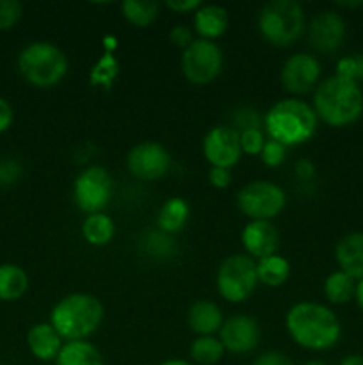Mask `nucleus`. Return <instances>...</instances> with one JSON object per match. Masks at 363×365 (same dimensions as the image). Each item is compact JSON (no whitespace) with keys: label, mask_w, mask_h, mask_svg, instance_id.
<instances>
[{"label":"nucleus","mask_w":363,"mask_h":365,"mask_svg":"<svg viewBox=\"0 0 363 365\" xmlns=\"http://www.w3.org/2000/svg\"><path fill=\"white\" fill-rule=\"evenodd\" d=\"M216 285L219 296L226 302L242 303L249 299L258 287L256 260L244 253L226 257L217 269Z\"/></svg>","instance_id":"obj_7"},{"label":"nucleus","mask_w":363,"mask_h":365,"mask_svg":"<svg viewBox=\"0 0 363 365\" xmlns=\"http://www.w3.org/2000/svg\"><path fill=\"white\" fill-rule=\"evenodd\" d=\"M313 110L330 127H347L362 118L363 89L349 78L327 77L313 93Z\"/></svg>","instance_id":"obj_2"},{"label":"nucleus","mask_w":363,"mask_h":365,"mask_svg":"<svg viewBox=\"0 0 363 365\" xmlns=\"http://www.w3.org/2000/svg\"><path fill=\"white\" fill-rule=\"evenodd\" d=\"M82 237L93 246H105L114 237V221L107 214H89L82 223Z\"/></svg>","instance_id":"obj_26"},{"label":"nucleus","mask_w":363,"mask_h":365,"mask_svg":"<svg viewBox=\"0 0 363 365\" xmlns=\"http://www.w3.org/2000/svg\"><path fill=\"white\" fill-rule=\"evenodd\" d=\"M295 177L299 178L301 182H310L313 180L315 177V164L312 163L310 159H299L295 163Z\"/></svg>","instance_id":"obj_42"},{"label":"nucleus","mask_w":363,"mask_h":365,"mask_svg":"<svg viewBox=\"0 0 363 365\" xmlns=\"http://www.w3.org/2000/svg\"><path fill=\"white\" fill-rule=\"evenodd\" d=\"M338 365H363V356L362 355H349L345 356Z\"/></svg>","instance_id":"obj_44"},{"label":"nucleus","mask_w":363,"mask_h":365,"mask_svg":"<svg viewBox=\"0 0 363 365\" xmlns=\"http://www.w3.org/2000/svg\"><path fill=\"white\" fill-rule=\"evenodd\" d=\"M142 250L148 253L149 257L159 260H166L171 259L174 255V239L173 235L164 234L162 230H152L148 234H144L141 241Z\"/></svg>","instance_id":"obj_29"},{"label":"nucleus","mask_w":363,"mask_h":365,"mask_svg":"<svg viewBox=\"0 0 363 365\" xmlns=\"http://www.w3.org/2000/svg\"><path fill=\"white\" fill-rule=\"evenodd\" d=\"M194 29L199 39L214 41L221 38L228 29V11L217 4H205L194 13Z\"/></svg>","instance_id":"obj_20"},{"label":"nucleus","mask_w":363,"mask_h":365,"mask_svg":"<svg viewBox=\"0 0 363 365\" xmlns=\"http://www.w3.org/2000/svg\"><path fill=\"white\" fill-rule=\"evenodd\" d=\"M56 365H103V356L89 341H70L60 348Z\"/></svg>","instance_id":"obj_22"},{"label":"nucleus","mask_w":363,"mask_h":365,"mask_svg":"<svg viewBox=\"0 0 363 365\" xmlns=\"http://www.w3.org/2000/svg\"><path fill=\"white\" fill-rule=\"evenodd\" d=\"M187 323L191 330L199 337H209V335L219 334L224 317L216 303L209 302V299H199V302L192 303L189 309Z\"/></svg>","instance_id":"obj_19"},{"label":"nucleus","mask_w":363,"mask_h":365,"mask_svg":"<svg viewBox=\"0 0 363 365\" xmlns=\"http://www.w3.org/2000/svg\"><path fill=\"white\" fill-rule=\"evenodd\" d=\"M21 166L14 159L0 160V185H13L20 180Z\"/></svg>","instance_id":"obj_36"},{"label":"nucleus","mask_w":363,"mask_h":365,"mask_svg":"<svg viewBox=\"0 0 363 365\" xmlns=\"http://www.w3.org/2000/svg\"><path fill=\"white\" fill-rule=\"evenodd\" d=\"M347 25L342 14L337 11H319L310 20L308 25V41L317 52L333 53L344 45Z\"/></svg>","instance_id":"obj_14"},{"label":"nucleus","mask_w":363,"mask_h":365,"mask_svg":"<svg viewBox=\"0 0 363 365\" xmlns=\"http://www.w3.org/2000/svg\"><path fill=\"white\" fill-rule=\"evenodd\" d=\"M224 356V348L221 341L214 335L198 337L191 344V359L199 365H216Z\"/></svg>","instance_id":"obj_28"},{"label":"nucleus","mask_w":363,"mask_h":365,"mask_svg":"<svg viewBox=\"0 0 363 365\" xmlns=\"http://www.w3.org/2000/svg\"><path fill=\"white\" fill-rule=\"evenodd\" d=\"M189 214H191L189 203L180 196H173L160 207L159 214H157V228L162 230L164 234H178V232L184 230Z\"/></svg>","instance_id":"obj_21"},{"label":"nucleus","mask_w":363,"mask_h":365,"mask_svg":"<svg viewBox=\"0 0 363 365\" xmlns=\"http://www.w3.org/2000/svg\"><path fill=\"white\" fill-rule=\"evenodd\" d=\"M320 63L312 53L298 52L288 57L281 66L280 81L287 93L295 96L306 95L319 86Z\"/></svg>","instance_id":"obj_12"},{"label":"nucleus","mask_w":363,"mask_h":365,"mask_svg":"<svg viewBox=\"0 0 363 365\" xmlns=\"http://www.w3.org/2000/svg\"><path fill=\"white\" fill-rule=\"evenodd\" d=\"M322 291L330 303H333V305H345L351 299H354L356 280L349 277L347 273H344V271H333L324 280Z\"/></svg>","instance_id":"obj_25"},{"label":"nucleus","mask_w":363,"mask_h":365,"mask_svg":"<svg viewBox=\"0 0 363 365\" xmlns=\"http://www.w3.org/2000/svg\"><path fill=\"white\" fill-rule=\"evenodd\" d=\"M340 6H344V7H359V6H363V2H340Z\"/></svg>","instance_id":"obj_46"},{"label":"nucleus","mask_w":363,"mask_h":365,"mask_svg":"<svg viewBox=\"0 0 363 365\" xmlns=\"http://www.w3.org/2000/svg\"><path fill=\"white\" fill-rule=\"evenodd\" d=\"M253 365H294V362L281 351H267L256 356Z\"/></svg>","instance_id":"obj_39"},{"label":"nucleus","mask_w":363,"mask_h":365,"mask_svg":"<svg viewBox=\"0 0 363 365\" xmlns=\"http://www.w3.org/2000/svg\"><path fill=\"white\" fill-rule=\"evenodd\" d=\"M14 121V109L4 96H0V134L7 132Z\"/></svg>","instance_id":"obj_40"},{"label":"nucleus","mask_w":363,"mask_h":365,"mask_svg":"<svg viewBox=\"0 0 363 365\" xmlns=\"http://www.w3.org/2000/svg\"><path fill=\"white\" fill-rule=\"evenodd\" d=\"M319 125L315 110L299 98H283L274 103L263 116V128L269 139L283 146H294L313 138Z\"/></svg>","instance_id":"obj_4"},{"label":"nucleus","mask_w":363,"mask_h":365,"mask_svg":"<svg viewBox=\"0 0 363 365\" xmlns=\"http://www.w3.org/2000/svg\"><path fill=\"white\" fill-rule=\"evenodd\" d=\"M292 341L310 351H326L338 344L342 324L330 307L315 302H299L285 316Z\"/></svg>","instance_id":"obj_1"},{"label":"nucleus","mask_w":363,"mask_h":365,"mask_svg":"<svg viewBox=\"0 0 363 365\" xmlns=\"http://www.w3.org/2000/svg\"><path fill=\"white\" fill-rule=\"evenodd\" d=\"M127 168L139 180H159L171 168L169 152L160 143L142 141L128 152Z\"/></svg>","instance_id":"obj_11"},{"label":"nucleus","mask_w":363,"mask_h":365,"mask_svg":"<svg viewBox=\"0 0 363 365\" xmlns=\"http://www.w3.org/2000/svg\"><path fill=\"white\" fill-rule=\"evenodd\" d=\"M302 365H327V364L322 362V360H308V362H305Z\"/></svg>","instance_id":"obj_47"},{"label":"nucleus","mask_w":363,"mask_h":365,"mask_svg":"<svg viewBox=\"0 0 363 365\" xmlns=\"http://www.w3.org/2000/svg\"><path fill=\"white\" fill-rule=\"evenodd\" d=\"M203 155L210 168L231 170L242 157L238 132L230 125H216L210 128L203 139Z\"/></svg>","instance_id":"obj_13"},{"label":"nucleus","mask_w":363,"mask_h":365,"mask_svg":"<svg viewBox=\"0 0 363 365\" xmlns=\"http://www.w3.org/2000/svg\"><path fill=\"white\" fill-rule=\"evenodd\" d=\"M209 182L216 189H226L231 184V171L224 168H210L209 170Z\"/></svg>","instance_id":"obj_38"},{"label":"nucleus","mask_w":363,"mask_h":365,"mask_svg":"<svg viewBox=\"0 0 363 365\" xmlns=\"http://www.w3.org/2000/svg\"><path fill=\"white\" fill-rule=\"evenodd\" d=\"M160 6L159 2H139V0H125L121 2V13L130 21L132 25L139 29H144L152 25L159 16Z\"/></svg>","instance_id":"obj_27"},{"label":"nucleus","mask_w":363,"mask_h":365,"mask_svg":"<svg viewBox=\"0 0 363 365\" xmlns=\"http://www.w3.org/2000/svg\"><path fill=\"white\" fill-rule=\"evenodd\" d=\"M356 305L359 307V310H363V278L356 282V292H354Z\"/></svg>","instance_id":"obj_43"},{"label":"nucleus","mask_w":363,"mask_h":365,"mask_svg":"<svg viewBox=\"0 0 363 365\" xmlns=\"http://www.w3.org/2000/svg\"><path fill=\"white\" fill-rule=\"evenodd\" d=\"M306 27L305 9L295 0H273L258 14V31L273 46H288Z\"/></svg>","instance_id":"obj_6"},{"label":"nucleus","mask_w":363,"mask_h":365,"mask_svg":"<svg viewBox=\"0 0 363 365\" xmlns=\"http://www.w3.org/2000/svg\"><path fill=\"white\" fill-rule=\"evenodd\" d=\"M160 365H194L191 362H187V360H180V359H173V360H166V362H162Z\"/></svg>","instance_id":"obj_45"},{"label":"nucleus","mask_w":363,"mask_h":365,"mask_svg":"<svg viewBox=\"0 0 363 365\" xmlns=\"http://www.w3.org/2000/svg\"><path fill=\"white\" fill-rule=\"evenodd\" d=\"M340 271L347 273L356 282L363 278V232H352L344 235L335 248Z\"/></svg>","instance_id":"obj_18"},{"label":"nucleus","mask_w":363,"mask_h":365,"mask_svg":"<svg viewBox=\"0 0 363 365\" xmlns=\"http://www.w3.org/2000/svg\"><path fill=\"white\" fill-rule=\"evenodd\" d=\"M169 39L174 46L185 50L192 41H194V34L187 25H174L169 32Z\"/></svg>","instance_id":"obj_37"},{"label":"nucleus","mask_w":363,"mask_h":365,"mask_svg":"<svg viewBox=\"0 0 363 365\" xmlns=\"http://www.w3.org/2000/svg\"><path fill=\"white\" fill-rule=\"evenodd\" d=\"M105 309L96 296L73 292L56 303L50 312V324L63 341H85L102 324Z\"/></svg>","instance_id":"obj_3"},{"label":"nucleus","mask_w":363,"mask_h":365,"mask_svg":"<svg viewBox=\"0 0 363 365\" xmlns=\"http://www.w3.org/2000/svg\"><path fill=\"white\" fill-rule=\"evenodd\" d=\"M23 6L18 0H0V31H9L20 21Z\"/></svg>","instance_id":"obj_33"},{"label":"nucleus","mask_w":363,"mask_h":365,"mask_svg":"<svg viewBox=\"0 0 363 365\" xmlns=\"http://www.w3.org/2000/svg\"><path fill=\"white\" fill-rule=\"evenodd\" d=\"M167 9L174 11V13H192V11H198L201 7L199 0H167L166 2Z\"/></svg>","instance_id":"obj_41"},{"label":"nucleus","mask_w":363,"mask_h":365,"mask_svg":"<svg viewBox=\"0 0 363 365\" xmlns=\"http://www.w3.org/2000/svg\"><path fill=\"white\" fill-rule=\"evenodd\" d=\"M68 57L59 46L48 41H32L18 53V70L28 84L48 89L59 84L68 73Z\"/></svg>","instance_id":"obj_5"},{"label":"nucleus","mask_w":363,"mask_h":365,"mask_svg":"<svg viewBox=\"0 0 363 365\" xmlns=\"http://www.w3.org/2000/svg\"><path fill=\"white\" fill-rule=\"evenodd\" d=\"M117 73H120V63H117V59L112 53L107 52L93 64L91 73H89V82L93 86H102V88L109 89L112 88Z\"/></svg>","instance_id":"obj_30"},{"label":"nucleus","mask_w":363,"mask_h":365,"mask_svg":"<svg viewBox=\"0 0 363 365\" xmlns=\"http://www.w3.org/2000/svg\"><path fill=\"white\" fill-rule=\"evenodd\" d=\"M112 196V178L102 166H89L78 173L73 184V198L82 212H103Z\"/></svg>","instance_id":"obj_10"},{"label":"nucleus","mask_w":363,"mask_h":365,"mask_svg":"<svg viewBox=\"0 0 363 365\" xmlns=\"http://www.w3.org/2000/svg\"><path fill=\"white\" fill-rule=\"evenodd\" d=\"M231 128H235L237 132L249 130V128H262L263 120L260 118V114L256 113L251 107H241L237 113L233 114V121L230 125Z\"/></svg>","instance_id":"obj_34"},{"label":"nucleus","mask_w":363,"mask_h":365,"mask_svg":"<svg viewBox=\"0 0 363 365\" xmlns=\"http://www.w3.org/2000/svg\"><path fill=\"white\" fill-rule=\"evenodd\" d=\"M238 141H241L242 153H248V155H260L267 139L262 128H249V130L238 132Z\"/></svg>","instance_id":"obj_32"},{"label":"nucleus","mask_w":363,"mask_h":365,"mask_svg":"<svg viewBox=\"0 0 363 365\" xmlns=\"http://www.w3.org/2000/svg\"><path fill=\"white\" fill-rule=\"evenodd\" d=\"M182 73L191 84L205 86L216 81L224 64L223 50L214 41L194 39L182 53Z\"/></svg>","instance_id":"obj_9"},{"label":"nucleus","mask_w":363,"mask_h":365,"mask_svg":"<svg viewBox=\"0 0 363 365\" xmlns=\"http://www.w3.org/2000/svg\"><path fill=\"white\" fill-rule=\"evenodd\" d=\"M28 289V277L16 264H0V302H18Z\"/></svg>","instance_id":"obj_23"},{"label":"nucleus","mask_w":363,"mask_h":365,"mask_svg":"<svg viewBox=\"0 0 363 365\" xmlns=\"http://www.w3.org/2000/svg\"><path fill=\"white\" fill-rule=\"evenodd\" d=\"M260 337L262 334H260L256 319L244 314H237L224 319L217 339L223 344L224 351H230L233 355H246L256 349V346L260 344Z\"/></svg>","instance_id":"obj_15"},{"label":"nucleus","mask_w":363,"mask_h":365,"mask_svg":"<svg viewBox=\"0 0 363 365\" xmlns=\"http://www.w3.org/2000/svg\"><path fill=\"white\" fill-rule=\"evenodd\" d=\"M256 277L258 284L267 287H281L290 277V264L285 257L274 253L265 259L256 260Z\"/></svg>","instance_id":"obj_24"},{"label":"nucleus","mask_w":363,"mask_h":365,"mask_svg":"<svg viewBox=\"0 0 363 365\" xmlns=\"http://www.w3.org/2000/svg\"><path fill=\"white\" fill-rule=\"evenodd\" d=\"M287 157V146H283L281 143L274 141V139H267L265 145H263L262 153H260V159L265 164L267 168H278Z\"/></svg>","instance_id":"obj_35"},{"label":"nucleus","mask_w":363,"mask_h":365,"mask_svg":"<svg viewBox=\"0 0 363 365\" xmlns=\"http://www.w3.org/2000/svg\"><path fill=\"white\" fill-rule=\"evenodd\" d=\"M237 205L249 221H270L285 209L287 195L274 182L255 180L238 191Z\"/></svg>","instance_id":"obj_8"},{"label":"nucleus","mask_w":363,"mask_h":365,"mask_svg":"<svg viewBox=\"0 0 363 365\" xmlns=\"http://www.w3.org/2000/svg\"><path fill=\"white\" fill-rule=\"evenodd\" d=\"M241 241L253 260L274 255L280 246V234L273 221H249L241 234Z\"/></svg>","instance_id":"obj_16"},{"label":"nucleus","mask_w":363,"mask_h":365,"mask_svg":"<svg viewBox=\"0 0 363 365\" xmlns=\"http://www.w3.org/2000/svg\"><path fill=\"white\" fill-rule=\"evenodd\" d=\"M64 346L63 337L56 331L50 323H38L28 328L27 331V348L41 362L56 360L60 348Z\"/></svg>","instance_id":"obj_17"},{"label":"nucleus","mask_w":363,"mask_h":365,"mask_svg":"<svg viewBox=\"0 0 363 365\" xmlns=\"http://www.w3.org/2000/svg\"><path fill=\"white\" fill-rule=\"evenodd\" d=\"M335 75L349 78L356 84L363 82V52L342 57L337 63V73Z\"/></svg>","instance_id":"obj_31"}]
</instances>
